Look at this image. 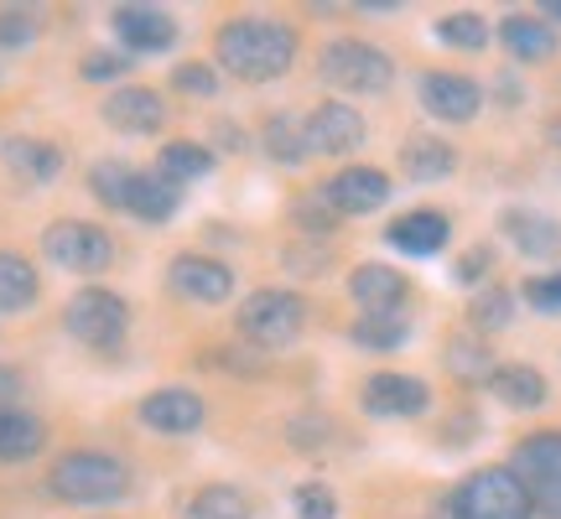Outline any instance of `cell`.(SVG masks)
Instances as JSON below:
<instances>
[{
    "instance_id": "31",
    "label": "cell",
    "mask_w": 561,
    "mask_h": 519,
    "mask_svg": "<svg viewBox=\"0 0 561 519\" xmlns=\"http://www.w3.org/2000/svg\"><path fill=\"white\" fill-rule=\"evenodd\" d=\"M437 37L458 53H483L489 47V21L473 16V11H458V16H442L437 21Z\"/></svg>"
},
{
    "instance_id": "39",
    "label": "cell",
    "mask_w": 561,
    "mask_h": 519,
    "mask_svg": "<svg viewBox=\"0 0 561 519\" xmlns=\"http://www.w3.org/2000/svg\"><path fill=\"white\" fill-rule=\"evenodd\" d=\"M130 58H115V53H94V58H83V79H121Z\"/></svg>"
},
{
    "instance_id": "7",
    "label": "cell",
    "mask_w": 561,
    "mask_h": 519,
    "mask_svg": "<svg viewBox=\"0 0 561 519\" xmlns=\"http://www.w3.org/2000/svg\"><path fill=\"white\" fill-rule=\"evenodd\" d=\"M42 255L62 265V270H73V276H100V270L115 265V240L104 234L100 223L58 219L47 223V234H42Z\"/></svg>"
},
{
    "instance_id": "28",
    "label": "cell",
    "mask_w": 561,
    "mask_h": 519,
    "mask_svg": "<svg viewBox=\"0 0 561 519\" xmlns=\"http://www.w3.org/2000/svg\"><path fill=\"white\" fill-rule=\"evenodd\" d=\"M161 172L178 182V187L182 182H198L214 172V151L198 146V140H167V146H161Z\"/></svg>"
},
{
    "instance_id": "38",
    "label": "cell",
    "mask_w": 561,
    "mask_h": 519,
    "mask_svg": "<svg viewBox=\"0 0 561 519\" xmlns=\"http://www.w3.org/2000/svg\"><path fill=\"white\" fill-rule=\"evenodd\" d=\"M525 297L536 301L541 312H557L561 307V270L557 276H541V280H525Z\"/></svg>"
},
{
    "instance_id": "1",
    "label": "cell",
    "mask_w": 561,
    "mask_h": 519,
    "mask_svg": "<svg viewBox=\"0 0 561 519\" xmlns=\"http://www.w3.org/2000/svg\"><path fill=\"white\" fill-rule=\"evenodd\" d=\"M214 58L229 79L271 83L297 62V32L271 16H229L214 32Z\"/></svg>"
},
{
    "instance_id": "34",
    "label": "cell",
    "mask_w": 561,
    "mask_h": 519,
    "mask_svg": "<svg viewBox=\"0 0 561 519\" xmlns=\"http://www.w3.org/2000/svg\"><path fill=\"white\" fill-rule=\"evenodd\" d=\"M291 504H297V519H339V494L328 483H297L291 488Z\"/></svg>"
},
{
    "instance_id": "4",
    "label": "cell",
    "mask_w": 561,
    "mask_h": 519,
    "mask_svg": "<svg viewBox=\"0 0 561 519\" xmlns=\"http://www.w3.org/2000/svg\"><path fill=\"white\" fill-rule=\"evenodd\" d=\"M234 327H240L244 343H255V348H286V343H297L301 327H307V301H301L297 291L261 286V291H250V297L240 301Z\"/></svg>"
},
{
    "instance_id": "8",
    "label": "cell",
    "mask_w": 561,
    "mask_h": 519,
    "mask_svg": "<svg viewBox=\"0 0 561 519\" xmlns=\"http://www.w3.org/2000/svg\"><path fill=\"white\" fill-rule=\"evenodd\" d=\"M510 473L525 483L536 509L561 515V431H530L510 458Z\"/></svg>"
},
{
    "instance_id": "27",
    "label": "cell",
    "mask_w": 561,
    "mask_h": 519,
    "mask_svg": "<svg viewBox=\"0 0 561 519\" xmlns=\"http://www.w3.org/2000/svg\"><path fill=\"white\" fill-rule=\"evenodd\" d=\"M182 519H250V499L240 488H229V483H208V488H198L187 499Z\"/></svg>"
},
{
    "instance_id": "20",
    "label": "cell",
    "mask_w": 561,
    "mask_h": 519,
    "mask_svg": "<svg viewBox=\"0 0 561 519\" xmlns=\"http://www.w3.org/2000/svg\"><path fill=\"white\" fill-rule=\"evenodd\" d=\"M500 42H504V53L520 58V62H546L557 53V32H551L546 16H504Z\"/></svg>"
},
{
    "instance_id": "2",
    "label": "cell",
    "mask_w": 561,
    "mask_h": 519,
    "mask_svg": "<svg viewBox=\"0 0 561 519\" xmlns=\"http://www.w3.org/2000/svg\"><path fill=\"white\" fill-rule=\"evenodd\" d=\"M47 488L53 499L62 504H121L130 494V468L115 452H94V447H79V452H62L47 473Z\"/></svg>"
},
{
    "instance_id": "16",
    "label": "cell",
    "mask_w": 561,
    "mask_h": 519,
    "mask_svg": "<svg viewBox=\"0 0 561 519\" xmlns=\"http://www.w3.org/2000/svg\"><path fill=\"white\" fill-rule=\"evenodd\" d=\"M203 416H208V405L193 390H151L140 400V426L157 437H193Z\"/></svg>"
},
{
    "instance_id": "18",
    "label": "cell",
    "mask_w": 561,
    "mask_h": 519,
    "mask_svg": "<svg viewBox=\"0 0 561 519\" xmlns=\"http://www.w3.org/2000/svg\"><path fill=\"white\" fill-rule=\"evenodd\" d=\"M182 208V187L167 172H136V187H130V203H125V214H136L140 223H167L172 214Z\"/></svg>"
},
{
    "instance_id": "30",
    "label": "cell",
    "mask_w": 561,
    "mask_h": 519,
    "mask_svg": "<svg viewBox=\"0 0 561 519\" xmlns=\"http://www.w3.org/2000/svg\"><path fill=\"white\" fill-rule=\"evenodd\" d=\"M348 338L359 343V348H380V354H390V348H401V343L411 338V322L405 318H359L354 327H348Z\"/></svg>"
},
{
    "instance_id": "12",
    "label": "cell",
    "mask_w": 561,
    "mask_h": 519,
    "mask_svg": "<svg viewBox=\"0 0 561 519\" xmlns=\"http://www.w3.org/2000/svg\"><path fill=\"white\" fill-rule=\"evenodd\" d=\"M421 104H426V115H437L447 125H468L473 115L483 109V89L468 73H447V68H432V73H421Z\"/></svg>"
},
{
    "instance_id": "23",
    "label": "cell",
    "mask_w": 561,
    "mask_h": 519,
    "mask_svg": "<svg viewBox=\"0 0 561 519\" xmlns=\"http://www.w3.org/2000/svg\"><path fill=\"white\" fill-rule=\"evenodd\" d=\"M42 447H47V426L32 411L5 405L0 411V462H32Z\"/></svg>"
},
{
    "instance_id": "9",
    "label": "cell",
    "mask_w": 561,
    "mask_h": 519,
    "mask_svg": "<svg viewBox=\"0 0 561 519\" xmlns=\"http://www.w3.org/2000/svg\"><path fill=\"white\" fill-rule=\"evenodd\" d=\"M348 297L359 301V318H405L411 307V280L396 270V265H354L348 270Z\"/></svg>"
},
{
    "instance_id": "41",
    "label": "cell",
    "mask_w": 561,
    "mask_h": 519,
    "mask_svg": "<svg viewBox=\"0 0 561 519\" xmlns=\"http://www.w3.org/2000/svg\"><path fill=\"white\" fill-rule=\"evenodd\" d=\"M21 384H26V380H21L16 364H0V411H5V405L21 395Z\"/></svg>"
},
{
    "instance_id": "14",
    "label": "cell",
    "mask_w": 561,
    "mask_h": 519,
    "mask_svg": "<svg viewBox=\"0 0 561 519\" xmlns=\"http://www.w3.org/2000/svg\"><path fill=\"white\" fill-rule=\"evenodd\" d=\"M359 405L369 416L380 420H405V416H421L426 405H432V390L416 380V374H396V369H385V374H369L359 390Z\"/></svg>"
},
{
    "instance_id": "17",
    "label": "cell",
    "mask_w": 561,
    "mask_h": 519,
    "mask_svg": "<svg viewBox=\"0 0 561 519\" xmlns=\"http://www.w3.org/2000/svg\"><path fill=\"white\" fill-rule=\"evenodd\" d=\"M110 26H115V37L130 53H167L178 42V21L167 16V11H157V5H121L110 16Z\"/></svg>"
},
{
    "instance_id": "21",
    "label": "cell",
    "mask_w": 561,
    "mask_h": 519,
    "mask_svg": "<svg viewBox=\"0 0 561 519\" xmlns=\"http://www.w3.org/2000/svg\"><path fill=\"white\" fill-rule=\"evenodd\" d=\"M489 390H494V400H504L510 411H536V405H546V374L530 369V364H494Z\"/></svg>"
},
{
    "instance_id": "42",
    "label": "cell",
    "mask_w": 561,
    "mask_h": 519,
    "mask_svg": "<svg viewBox=\"0 0 561 519\" xmlns=\"http://www.w3.org/2000/svg\"><path fill=\"white\" fill-rule=\"evenodd\" d=\"M546 21H561V0H546Z\"/></svg>"
},
{
    "instance_id": "15",
    "label": "cell",
    "mask_w": 561,
    "mask_h": 519,
    "mask_svg": "<svg viewBox=\"0 0 561 519\" xmlns=\"http://www.w3.org/2000/svg\"><path fill=\"white\" fill-rule=\"evenodd\" d=\"M167 286H172V297H182V301L219 307V301L234 297V270L208 255H178L172 270H167Z\"/></svg>"
},
{
    "instance_id": "35",
    "label": "cell",
    "mask_w": 561,
    "mask_h": 519,
    "mask_svg": "<svg viewBox=\"0 0 561 519\" xmlns=\"http://www.w3.org/2000/svg\"><path fill=\"white\" fill-rule=\"evenodd\" d=\"M32 37H37V21H32V11L5 5V11H0V47H5V53H16V47H32Z\"/></svg>"
},
{
    "instance_id": "5",
    "label": "cell",
    "mask_w": 561,
    "mask_h": 519,
    "mask_svg": "<svg viewBox=\"0 0 561 519\" xmlns=\"http://www.w3.org/2000/svg\"><path fill=\"white\" fill-rule=\"evenodd\" d=\"M318 73H322V83H333L343 94H385L396 83V62L359 37H333L322 47Z\"/></svg>"
},
{
    "instance_id": "3",
    "label": "cell",
    "mask_w": 561,
    "mask_h": 519,
    "mask_svg": "<svg viewBox=\"0 0 561 519\" xmlns=\"http://www.w3.org/2000/svg\"><path fill=\"white\" fill-rule=\"evenodd\" d=\"M447 519H536V499L510 468H479L447 494Z\"/></svg>"
},
{
    "instance_id": "37",
    "label": "cell",
    "mask_w": 561,
    "mask_h": 519,
    "mask_svg": "<svg viewBox=\"0 0 561 519\" xmlns=\"http://www.w3.org/2000/svg\"><path fill=\"white\" fill-rule=\"evenodd\" d=\"M447 364H453L458 374H468V380H473V374H483V380L494 374V364H489V348H483L479 338H468V343H453V354H447Z\"/></svg>"
},
{
    "instance_id": "6",
    "label": "cell",
    "mask_w": 561,
    "mask_h": 519,
    "mask_svg": "<svg viewBox=\"0 0 561 519\" xmlns=\"http://www.w3.org/2000/svg\"><path fill=\"white\" fill-rule=\"evenodd\" d=\"M62 327H68L83 348L110 354V348H121L125 333H130V307H125V297L104 291V286H83V291H73V301L62 307Z\"/></svg>"
},
{
    "instance_id": "36",
    "label": "cell",
    "mask_w": 561,
    "mask_h": 519,
    "mask_svg": "<svg viewBox=\"0 0 561 519\" xmlns=\"http://www.w3.org/2000/svg\"><path fill=\"white\" fill-rule=\"evenodd\" d=\"M172 89L193 94V100H208V94H219V73L208 62H182L178 73H172Z\"/></svg>"
},
{
    "instance_id": "11",
    "label": "cell",
    "mask_w": 561,
    "mask_h": 519,
    "mask_svg": "<svg viewBox=\"0 0 561 519\" xmlns=\"http://www.w3.org/2000/svg\"><path fill=\"white\" fill-rule=\"evenodd\" d=\"M307 151H318V157H348V151H359L364 136H369V125L354 104L343 100H322L312 115H307Z\"/></svg>"
},
{
    "instance_id": "22",
    "label": "cell",
    "mask_w": 561,
    "mask_h": 519,
    "mask_svg": "<svg viewBox=\"0 0 561 519\" xmlns=\"http://www.w3.org/2000/svg\"><path fill=\"white\" fill-rule=\"evenodd\" d=\"M0 161L26 182H53L62 172V151L47 146V140H32V136H11L0 146Z\"/></svg>"
},
{
    "instance_id": "19",
    "label": "cell",
    "mask_w": 561,
    "mask_h": 519,
    "mask_svg": "<svg viewBox=\"0 0 561 519\" xmlns=\"http://www.w3.org/2000/svg\"><path fill=\"white\" fill-rule=\"evenodd\" d=\"M447 214H437V208H411L405 219L390 223V244L396 250H405V255H437L442 244H447Z\"/></svg>"
},
{
    "instance_id": "33",
    "label": "cell",
    "mask_w": 561,
    "mask_h": 519,
    "mask_svg": "<svg viewBox=\"0 0 561 519\" xmlns=\"http://www.w3.org/2000/svg\"><path fill=\"white\" fill-rule=\"evenodd\" d=\"M468 318H473V327H483V333H500V327H510V318H515V297H510L504 286H489V291H479V297L468 301Z\"/></svg>"
},
{
    "instance_id": "40",
    "label": "cell",
    "mask_w": 561,
    "mask_h": 519,
    "mask_svg": "<svg viewBox=\"0 0 561 519\" xmlns=\"http://www.w3.org/2000/svg\"><path fill=\"white\" fill-rule=\"evenodd\" d=\"M489 260H494V255H489V244H473V250H468V260L458 265V280H479L483 270H489Z\"/></svg>"
},
{
    "instance_id": "26",
    "label": "cell",
    "mask_w": 561,
    "mask_h": 519,
    "mask_svg": "<svg viewBox=\"0 0 561 519\" xmlns=\"http://www.w3.org/2000/svg\"><path fill=\"white\" fill-rule=\"evenodd\" d=\"M401 166H405V177H416V182H442V177H453L458 151L437 136H411L401 146Z\"/></svg>"
},
{
    "instance_id": "25",
    "label": "cell",
    "mask_w": 561,
    "mask_h": 519,
    "mask_svg": "<svg viewBox=\"0 0 561 519\" xmlns=\"http://www.w3.org/2000/svg\"><path fill=\"white\" fill-rule=\"evenodd\" d=\"M42 297L37 265L16 250H0V312H26Z\"/></svg>"
},
{
    "instance_id": "10",
    "label": "cell",
    "mask_w": 561,
    "mask_h": 519,
    "mask_svg": "<svg viewBox=\"0 0 561 519\" xmlns=\"http://www.w3.org/2000/svg\"><path fill=\"white\" fill-rule=\"evenodd\" d=\"M385 198H390V177H385L380 166H348V172L322 182V193H318V203L333 219L375 214V208H385Z\"/></svg>"
},
{
    "instance_id": "29",
    "label": "cell",
    "mask_w": 561,
    "mask_h": 519,
    "mask_svg": "<svg viewBox=\"0 0 561 519\" xmlns=\"http://www.w3.org/2000/svg\"><path fill=\"white\" fill-rule=\"evenodd\" d=\"M136 172L140 166H125V161H100L94 172H89V187H94V198L104 203V208H121L130 203V187H136Z\"/></svg>"
},
{
    "instance_id": "32",
    "label": "cell",
    "mask_w": 561,
    "mask_h": 519,
    "mask_svg": "<svg viewBox=\"0 0 561 519\" xmlns=\"http://www.w3.org/2000/svg\"><path fill=\"white\" fill-rule=\"evenodd\" d=\"M265 151L276 161H291V166H297V161L307 157V130H301L291 115H271V120H265Z\"/></svg>"
},
{
    "instance_id": "13",
    "label": "cell",
    "mask_w": 561,
    "mask_h": 519,
    "mask_svg": "<svg viewBox=\"0 0 561 519\" xmlns=\"http://www.w3.org/2000/svg\"><path fill=\"white\" fill-rule=\"evenodd\" d=\"M100 115H104V125L121 130V136H157L161 125H167V104H161L157 89L125 83V89H110V94H104Z\"/></svg>"
},
{
    "instance_id": "24",
    "label": "cell",
    "mask_w": 561,
    "mask_h": 519,
    "mask_svg": "<svg viewBox=\"0 0 561 519\" xmlns=\"http://www.w3.org/2000/svg\"><path fill=\"white\" fill-rule=\"evenodd\" d=\"M504 234L515 240L520 255H561V223L546 219V214L510 208V214H504Z\"/></svg>"
}]
</instances>
